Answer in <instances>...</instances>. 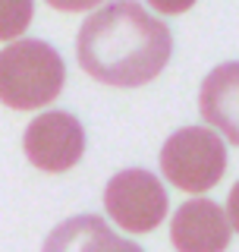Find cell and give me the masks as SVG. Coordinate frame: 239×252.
<instances>
[{
    "instance_id": "1",
    "label": "cell",
    "mask_w": 239,
    "mask_h": 252,
    "mask_svg": "<svg viewBox=\"0 0 239 252\" xmlns=\"http://www.w3.org/2000/svg\"><path fill=\"white\" fill-rule=\"evenodd\" d=\"M173 54V35L135 0L91 13L76 38V57L91 79L117 89L151 82Z\"/></svg>"
},
{
    "instance_id": "2",
    "label": "cell",
    "mask_w": 239,
    "mask_h": 252,
    "mask_svg": "<svg viewBox=\"0 0 239 252\" xmlns=\"http://www.w3.org/2000/svg\"><path fill=\"white\" fill-rule=\"evenodd\" d=\"M66 66L54 44L22 38L0 51V104L13 110H35L63 92Z\"/></svg>"
},
{
    "instance_id": "3",
    "label": "cell",
    "mask_w": 239,
    "mask_h": 252,
    "mask_svg": "<svg viewBox=\"0 0 239 252\" xmlns=\"http://www.w3.org/2000/svg\"><path fill=\"white\" fill-rule=\"evenodd\" d=\"M161 170L182 192H208L227 170V145L205 126H186L164 142Z\"/></svg>"
},
{
    "instance_id": "4",
    "label": "cell",
    "mask_w": 239,
    "mask_h": 252,
    "mask_svg": "<svg viewBox=\"0 0 239 252\" xmlns=\"http://www.w3.org/2000/svg\"><path fill=\"white\" fill-rule=\"evenodd\" d=\"M104 208L129 233H151L167 215L164 183L151 170H120L104 186Z\"/></svg>"
},
{
    "instance_id": "5",
    "label": "cell",
    "mask_w": 239,
    "mask_h": 252,
    "mask_svg": "<svg viewBox=\"0 0 239 252\" xmlns=\"http://www.w3.org/2000/svg\"><path fill=\"white\" fill-rule=\"evenodd\" d=\"M29 161L38 170L47 173H63L76 167L79 158L85 152V129L66 110H47L29 123L26 136H22Z\"/></svg>"
},
{
    "instance_id": "6",
    "label": "cell",
    "mask_w": 239,
    "mask_h": 252,
    "mask_svg": "<svg viewBox=\"0 0 239 252\" xmlns=\"http://www.w3.org/2000/svg\"><path fill=\"white\" fill-rule=\"evenodd\" d=\"M170 240L177 252H224L230 246V220L217 202H182L170 220Z\"/></svg>"
},
{
    "instance_id": "7",
    "label": "cell",
    "mask_w": 239,
    "mask_h": 252,
    "mask_svg": "<svg viewBox=\"0 0 239 252\" xmlns=\"http://www.w3.org/2000/svg\"><path fill=\"white\" fill-rule=\"evenodd\" d=\"M198 110L214 129L239 145V60L214 66L198 92Z\"/></svg>"
},
{
    "instance_id": "8",
    "label": "cell",
    "mask_w": 239,
    "mask_h": 252,
    "mask_svg": "<svg viewBox=\"0 0 239 252\" xmlns=\"http://www.w3.org/2000/svg\"><path fill=\"white\" fill-rule=\"evenodd\" d=\"M41 252H145L142 246L123 240L98 215H76L47 233Z\"/></svg>"
},
{
    "instance_id": "9",
    "label": "cell",
    "mask_w": 239,
    "mask_h": 252,
    "mask_svg": "<svg viewBox=\"0 0 239 252\" xmlns=\"http://www.w3.org/2000/svg\"><path fill=\"white\" fill-rule=\"evenodd\" d=\"M35 0H0V41H13L29 29Z\"/></svg>"
},
{
    "instance_id": "10",
    "label": "cell",
    "mask_w": 239,
    "mask_h": 252,
    "mask_svg": "<svg viewBox=\"0 0 239 252\" xmlns=\"http://www.w3.org/2000/svg\"><path fill=\"white\" fill-rule=\"evenodd\" d=\"M157 13H167V16H179L186 13L189 6H195V0H148Z\"/></svg>"
},
{
    "instance_id": "11",
    "label": "cell",
    "mask_w": 239,
    "mask_h": 252,
    "mask_svg": "<svg viewBox=\"0 0 239 252\" xmlns=\"http://www.w3.org/2000/svg\"><path fill=\"white\" fill-rule=\"evenodd\" d=\"M54 10H63V13H79V10H91V6L104 3V0H47Z\"/></svg>"
},
{
    "instance_id": "12",
    "label": "cell",
    "mask_w": 239,
    "mask_h": 252,
    "mask_svg": "<svg viewBox=\"0 0 239 252\" xmlns=\"http://www.w3.org/2000/svg\"><path fill=\"white\" fill-rule=\"evenodd\" d=\"M227 220H230V230H236L239 233V183L230 189V199H227Z\"/></svg>"
}]
</instances>
